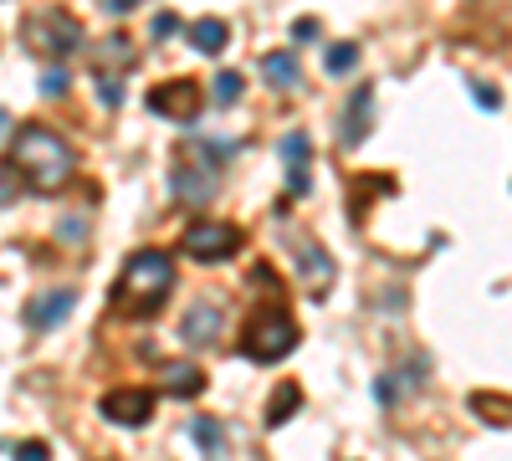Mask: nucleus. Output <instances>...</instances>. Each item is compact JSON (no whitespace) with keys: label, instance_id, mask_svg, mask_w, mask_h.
I'll return each mask as SVG.
<instances>
[{"label":"nucleus","instance_id":"obj_1","mask_svg":"<svg viewBox=\"0 0 512 461\" xmlns=\"http://www.w3.org/2000/svg\"><path fill=\"white\" fill-rule=\"evenodd\" d=\"M11 170L26 180V190L57 195L77 175V154L57 129H47V123H21L11 134Z\"/></svg>","mask_w":512,"mask_h":461},{"label":"nucleus","instance_id":"obj_2","mask_svg":"<svg viewBox=\"0 0 512 461\" xmlns=\"http://www.w3.org/2000/svg\"><path fill=\"white\" fill-rule=\"evenodd\" d=\"M175 292V262L164 251H134L113 282V308L123 318H154Z\"/></svg>","mask_w":512,"mask_h":461},{"label":"nucleus","instance_id":"obj_3","mask_svg":"<svg viewBox=\"0 0 512 461\" xmlns=\"http://www.w3.org/2000/svg\"><path fill=\"white\" fill-rule=\"evenodd\" d=\"M21 47H26V57H36V62H62V57H72V52L82 47V21H77L72 11H57V6L31 11V16L21 21Z\"/></svg>","mask_w":512,"mask_h":461},{"label":"nucleus","instance_id":"obj_4","mask_svg":"<svg viewBox=\"0 0 512 461\" xmlns=\"http://www.w3.org/2000/svg\"><path fill=\"white\" fill-rule=\"evenodd\" d=\"M241 349H246V359H256V364H282V359L297 349V323H292L282 308H262V313L241 328Z\"/></svg>","mask_w":512,"mask_h":461},{"label":"nucleus","instance_id":"obj_5","mask_svg":"<svg viewBox=\"0 0 512 461\" xmlns=\"http://www.w3.org/2000/svg\"><path fill=\"white\" fill-rule=\"evenodd\" d=\"M185 257L190 262H226L231 257V251H241V231L231 226V221H190L185 226Z\"/></svg>","mask_w":512,"mask_h":461},{"label":"nucleus","instance_id":"obj_6","mask_svg":"<svg viewBox=\"0 0 512 461\" xmlns=\"http://www.w3.org/2000/svg\"><path fill=\"white\" fill-rule=\"evenodd\" d=\"M216 175H221V164L210 159L195 139H190V154H180V170H175V195L185 205H205V200H216Z\"/></svg>","mask_w":512,"mask_h":461},{"label":"nucleus","instance_id":"obj_7","mask_svg":"<svg viewBox=\"0 0 512 461\" xmlns=\"http://www.w3.org/2000/svg\"><path fill=\"white\" fill-rule=\"evenodd\" d=\"M154 405H159V395H154L149 385H118V390H108V395L98 400L103 421H108V426H123V431H139V426H149Z\"/></svg>","mask_w":512,"mask_h":461},{"label":"nucleus","instance_id":"obj_8","mask_svg":"<svg viewBox=\"0 0 512 461\" xmlns=\"http://www.w3.org/2000/svg\"><path fill=\"white\" fill-rule=\"evenodd\" d=\"M144 103H149V113H159V118H169V123H195V118H200V88H195L190 77L159 82Z\"/></svg>","mask_w":512,"mask_h":461},{"label":"nucleus","instance_id":"obj_9","mask_svg":"<svg viewBox=\"0 0 512 461\" xmlns=\"http://www.w3.org/2000/svg\"><path fill=\"white\" fill-rule=\"evenodd\" d=\"M221 333H226V313H221V303H216V298H200V303H190V308H185V318H180V339H185L190 349H210V344H221Z\"/></svg>","mask_w":512,"mask_h":461},{"label":"nucleus","instance_id":"obj_10","mask_svg":"<svg viewBox=\"0 0 512 461\" xmlns=\"http://www.w3.org/2000/svg\"><path fill=\"white\" fill-rule=\"evenodd\" d=\"M282 159H287V195H308V185H313L308 180V159H313L308 154V139L303 134H287L282 139Z\"/></svg>","mask_w":512,"mask_h":461},{"label":"nucleus","instance_id":"obj_11","mask_svg":"<svg viewBox=\"0 0 512 461\" xmlns=\"http://www.w3.org/2000/svg\"><path fill=\"white\" fill-rule=\"evenodd\" d=\"M369 129H374V88H359V93L349 98V113H344V144H349V149L364 144Z\"/></svg>","mask_w":512,"mask_h":461},{"label":"nucleus","instance_id":"obj_12","mask_svg":"<svg viewBox=\"0 0 512 461\" xmlns=\"http://www.w3.org/2000/svg\"><path fill=\"white\" fill-rule=\"evenodd\" d=\"M72 292H41L36 303H26V323L31 328H52V323H62L67 313H72Z\"/></svg>","mask_w":512,"mask_h":461},{"label":"nucleus","instance_id":"obj_13","mask_svg":"<svg viewBox=\"0 0 512 461\" xmlns=\"http://www.w3.org/2000/svg\"><path fill=\"white\" fill-rule=\"evenodd\" d=\"M190 47L200 52V57H216V52H226V41H231V31H226V21H216V16H200L190 31Z\"/></svg>","mask_w":512,"mask_h":461},{"label":"nucleus","instance_id":"obj_14","mask_svg":"<svg viewBox=\"0 0 512 461\" xmlns=\"http://www.w3.org/2000/svg\"><path fill=\"white\" fill-rule=\"evenodd\" d=\"M297 272H303V282L313 287V292H328V282H333V262L323 257V246H297Z\"/></svg>","mask_w":512,"mask_h":461},{"label":"nucleus","instance_id":"obj_15","mask_svg":"<svg viewBox=\"0 0 512 461\" xmlns=\"http://www.w3.org/2000/svg\"><path fill=\"white\" fill-rule=\"evenodd\" d=\"M164 380H169V395H180V400H195V395L205 390V374H200L195 364H169Z\"/></svg>","mask_w":512,"mask_h":461},{"label":"nucleus","instance_id":"obj_16","mask_svg":"<svg viewBox=\"0 0 512 461\" xmlns=\"http://www.w3.org/2000/svg\"><path fill=\"white\" fill-rule=\"evenodd\" d=\"M323 67H328L333 77H344V72H354V67H359V47H354V41H338V47H328Z\"/></svg>","mask_w":512,"mask_h":461},{"label":"nucleus","instance_id":"obj_17","mask_svg":"<svg viewBox=\"0 0 512 461\" xmlns=\"http://www.w3.org/2000/svg\"><path fill=\"white\" fill-rule=\"evenodd\" d=\"M267 82H277V88L297 82V57H292V52H272V57H267Z\"/></svg>","mask_w":512,"mask_h":461},{"label":"nucleus","instance_id":"obj_18","mask_svg":"<svg viewBox=\"0 0 512 461\" xmlns=\"http://www.w3.org/2000/svg\"><path fill=\"white\" fill-rule=\"evenodd\" d=\"M297 400H303V390H297V385H282V390H277V400H272V410H267V426H282L287 415L297 410Z\"/></svg>","mask_w":512,"mask_h":461},{"label":"nucleus","instance_id":"obj_19","mask_svg":"<svg viewBox=\"0 0 512 461\" xmlns=\"http://www.w3.org/2000/svg\"><path fill=\"white\" fill-rule=\"evenodd\" d=\"M190 436L205 446V451H221L226 446V436H221V426L216 421H205V415H200V421H190Z\"/></svg>","mask_w":512,"mask_h":461},{"label":"nucleus","instance_id":"obj_20","mask_svg":"<svg viewBox=\"0 0 512 461\" xmlns=\"http://www.w3.org/2000/svg\"><path fill=\"white\" fill-rule=\"evenodd\" d=\"M241 98V72H221L216 77V103H236Z\"/></svg>","mask_w":512,"mask_h":461},{"label":"nucleus","instance_id":"obj_21","mask_svg":"<svg viewBox=\"0 0 512 461\" xmlns=\"http://www.w3.org/2000/svg\"><path fill=\"white\" fill-rule=\"evenodd\" d=\"M16 461H52V451H47V441H26V446H16Z\"/></svg>","mask_w":512,"mask_h":461},{"label":"nucleus","instance_id":"obj_22","mask_svg":"<svg viewBox=\"0 0 512 461\" xmlns=\"http://www.w3.org/2000/svg\"><path fill=\"white\" fill-rule=\"evenodd\" d=\"M16 170H11V164H0V205H6V200H16V190H21V180H11Z\"/></svg>","mask_w":512,"mask_h":461},{"label":"nucleus","instance_id":"obj_23","mask_svg":"<svg viewBox=\"0 0 512 461\" xmlns=\"http://www.w3.org/2000/svg\"><path fill=\"white\" fill-rule=\"evenodd\" d=\"M41 93H47V98L67 93V72H47V77H41Z\"/></svg>","mask_w":512,"mask_h":461},{"label":"nucleus","instance_id":"obj_24","mask_svg":"<svg viewBox=\"0 0 512 461\" xmlns=\"http://www.w3.org/2000/svg\"><path fill=\"white\" fill-rule=\"evenodd\" d=\"M472 93H477V103H482L487 113H492V108L502 103V98H497V88H492V82H477V88H472Z\"/></svg>","mask_w":512,"mask_h":461},{"label":"nucleus","instance_id":"obj_25","mask_svg":"<svg viewBox=\"0 0 512 461\" xmlns=\"http://www.w3.org/2000/svg\"><path fill=\"white\" fill-rule=\"evenodd\" d=\"M292 36H297V41H318V21H297Z\"/></svg>","mask_w":512,"mask_h":461},{"label":"nucleus","instance_id":"obj_26","mask_svg":"<svg viewBox=\"0 0 512 461\" xmlns=\"http://www.w3.org/2000/svg\"><path fill=\"white\" fill-rule=\"evenodd\" d=\"M108 6H113V11H134V6H139V0H108Z\"/></svg>","mask_w":512,"mask_h":461},{"label":"nucleus","instance_id":"obj_27","mask_svg":"<svg viewBox=\"0 0 512 461\" xmlns=\"http://www.w3.org/2000/svg\"><path fill=\"white\" fill-rule=\"evenodd\" d=\"M6 129H11V113H6V108H0V134H6Z\"/></svg>","mask_w":512,"mask_h":461}]
</instances>
